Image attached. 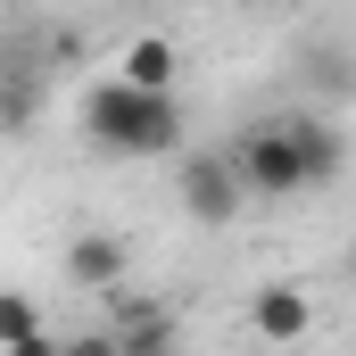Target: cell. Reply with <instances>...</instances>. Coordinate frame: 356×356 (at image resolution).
Here are the masks:
<instances>
[{"label": "cell", "mask_w": 356, "mask_h": 356, "mask_svg": "<svg viewBox=\"0 0 356 356\" xmlns=\"http://www.w3.org/2000/svg\"><path fill=\"white\" fill-rule=\"evenodd\" d=\"M348 282H356V257H348Z\"/></svg>", "instance_id": "obj_14"}, {"label": "cell", "mask_w": 356, "mask_h": 356, "mask_svg": "<svg viewBox=\"0 0 356 356\" xmlns=\"http://www.w3.org/2000/svg\"><path fill=\"white\" fill-rule=\"evenodd\" d=\"M25 124H33V83L8 75V83H0V133H25Z\"/></svg>", "instance_id": "obj_10"}, {"label": "cell", "mask_w": 356, "mask_h": 356, "mask_svg": "<svg viewBox=\"0 0 356 356\" xmlns=\"http://www.w3.org/2000/svg\"><path fill=\"white\" fill-rule=\"evenodd\" d=\"M124 273H133V249H124L116 232H75V241H67V282H75V290H116Z\"/></svg>", "instance_id": "obj_5"}, {"label": "cell", "mask_w": 356, "mask_h": 356, "mask_svg": "<svg viewBox=\"0 0 356 356\" xmlns=\"http://www.w3.org/2000/svg\"><path fill=\"white\" fill-rule=\"evenodd\" d=\"M224 158H232V175H241V191H249V199H298V191H307L298 149H290V124H249Z\"/></svg>", "instance_id": "obj_2"}, {"label": "cell", "mask_w": 356, "mask_h": 356, "mask_svg": "<svg viewBox=\"0 0 356 356\" xmlns=\"http://www.w3.org/2000/svg\"><path fill=\"white\" fill-rule=\"evenodd\" d=\"M307 83H323V91H348V83H356V67L340 58V50H315V58H307Z\"/></svg>", "instance_id": "obj_11"}, {"label": "cell", "mask_w": 356, "mask_h": 356, "mask_svg": "<svg viewBox=\"0 0 356 356\" xmlns=\"http://www.w3.org/2000/svg\"><path fill=\"white\" fill-rule=\"evenodd\" d=\"M282 124H290V149H298L307 191H315V182H332L340 166H348V141H340V124H332V116H282Z\"/></svg>", "instance_id": "obj_6"}, {"label": "cell", "mask_w": 356, "mask_h": 356, "mask_svg": "<svg viewBox=\"0 0 356 356\" xmlns=\"http://www.w3.org/2000/svg\"><path fill=\"white\" fill-rule=\"evenodd\" d=\"M249 332H257L266 348H298V340L315 332V298L290 290V282H266V290L249 298Z\"/></svg>", "instance_id": "obj_4"}, {"label": "cell", "mask_w": 356, "mask_h": 356, "mask_svg": "<svg viewBox=\"0 0 356 356\" xmlns=\"http://www.w3.org/2000/svg\"><path fill=\"white\" fill-rule=\"evenodd\" d=\"M75 124L99 158H182V99L175 91H133L116 75L75 99Z\"/></svg>", "instance_id": "obj_1"}, {"label": "cell", "mask_w": 356, "mask_h": 356, "mask_svg": "<svg viewBox=\"0 0 356 356\" xmlns=\"http://www.w3.org/2000/svg\"><path fill=\"white\" fill-rule=\"evenodd\" d=\"M58 340H67V332H50V323H42L33 340H8V348H0V356H58Z\"/></svg>", "instance_id": "obj_13"}, {"label": "cell", "mask_w": 356, "mask_h": 356, "mask_svg": "<svg viewBox=\"0 0 356 356\" xmlns=\"http://www.w3.org/2000/svg\"><path fill=\"white\" fill-rule=\"evenodd\" d=\"M33 332H42V307H33L25 290H0V348H8V340H33Z\"/></svg>", "instance_id": "obj_9"}, {"label": "cell", "mask_w": 356, "mask_h": 356, "mask_svg": "<svg viewBox=\"0 0 356 356\" xmlns=\"http://www.w3.org/2000/svg\"><path fill=\"white\" fill-rule=\"evenodd\" d=\"M175 75H182V50L166 33H133L124 58H116V83H133V91H175Z\"/></svg>", "instance_id": "obj_7"}, {"label": "cell", "mask_w": 356, "mask_h": 356, "mask_svg": "<svg viewBox=\"0 0 356 356\" xmlns=\"http://www.w3.org/2000/svg\"><path fill=\"white\" fill-rule=\"evenodd\" d=\"M58 356H116V332H67Z\"/></svg>", "instance_id": "obj_12"}, {"label": "cell", "mask_w": 356, "mask_h": 356, "mask_svg": "<svg viewBox=\"0 0 356 356\" xmlns=\"http://www.w3.org/2000/svg\"><path fill=\"white\" fill-rule=\"evenodd\" d=\"M241 207H249V191H241V175H232L224 149H191V158H182V216H191V224L224 232Z\"/></svg>", "instance_id": "obj_3"}, {"label": "cell", "mask_w": 356, "mask_h": 356, "mask_svg": "<svg viewBox=\"0 0 356 356\" xmlns=\"http://www.w3.org/2000/svg\"><path fill=\"white\" fill-rule=\"evenodd\" d=\"M116 356H182V323L166 307H124V323H116Z\"/></svg>", "instance_id": "obj_8"}]
</instances>
